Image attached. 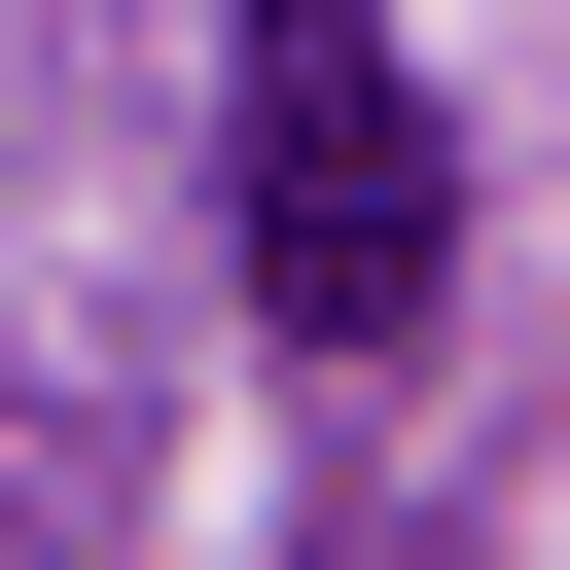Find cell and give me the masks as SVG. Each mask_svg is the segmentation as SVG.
I'll return each instance as SVG.
<instances>
[{
  "label": "cell",
  "instance_id": "6da1fadb",
  "mask_svg": "<svg viewBox=\"0 0 570 570\" xmlns=\"http://www.w3.org/2000/svg\"><path fill=\"white\" fill-rule=\"evenodd\" d=\"M249 321L285 356H428L463 321V107L392 0H249Z\"/></svg>",
  "mask_w": 570,
  "mask_h": 570
}]
</instances>
